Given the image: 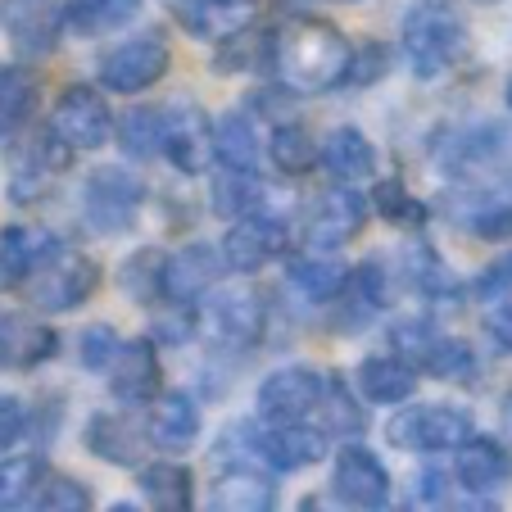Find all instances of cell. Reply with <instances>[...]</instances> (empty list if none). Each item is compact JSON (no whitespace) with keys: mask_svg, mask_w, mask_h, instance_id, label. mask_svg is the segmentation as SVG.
<instances>
[{"mask_svg":"<svg viewBox=\"0 0 512 512\" xmlns=\"http://www.w3.org/2000/svg\"><path fill=\"white\" fill-rule=\"evenodd\" d=\"M41 100V82L28 64H0V141L19 136L32 123Z\"/></svg>","mask_w":512,"mask_h":512,"instance_id":"obj_32","label":"cell"},{"mask_svg":"<svg viewBox=\"0 0 512 512\" xmlns=\"http://www.w3.org/2000/svg\"><path fill=\"white\" fill-rule=\"evenodd\" d=\"M168 5H173V19L200 41L227 37L232 28L250 23L259 10V0H168Z\"/></svg>","mask_w":512,"mask_h":512,"instance_id":"obj_27","label":"cell"},{"mask_svg":"<svg viewBox=\"0 0 512 512\" xmlns=\"http://www.w3.org/2000/svg\"><path fill=\"white\" fill-rule=\"evenodd\" d=\"M440 213L454 227H463L467 236H476V241L490 245L512 241V200H503L494 191H449L440 200Z\"/></svg>","mask_w":512,"mask_h":512,"instance_id":"obj_21","label":"cell"},{"mask_svg":"<svg viewBox=\"0 0 512 512\" xmlns=\"http://www.w3.org/2000/svg\"><path fill=\"white\" fill-rule=\"evenodd\" d=\"M23 435H28V404L5 390V395H0V454L19 445Z\"/></svg>","mask_w":512,"mask_h":512,"instance_id":"obj_49","label":"cell"},{"mask_svg":"<svg viewBox=\"0 0 512 512\" xmlns=\"http://www.w3.org/2000/svg\"><path fill=\"white\" fill-rule=\"evenodd\" d=\"M82 440H87V449L100 463H114V467H141L145 445H150V435L123 413H91Z\"/></svg>","mask_w":512,"mask_h":512,"instance_id":"obj_24","label":"cell"},{"mask_svg":"<svg viewBox=\"0 0 512 512\" xmlns=\"http://www.w3.org/2000/svg\"><path fill=\"white\" fill-rule=\"evenodd\" d=\"M363 227H368V200L358 191H349V182H340L309 204L304 241H309L313 250H340V245L358 241Z\"/></svg>","mask_w":512,"mask_h":512,"instance_id":"obj_15","label":"cell"},{"mask_svg":"<svg viewBox=\"0 0 512 512\" xmlns=\"http://www.w3.org/2000/svg\"><path fill=\"white\" fill-rule=\"evenodd\" d=\"M386 68H390L386 46L368 41L363 50H354V64H349V82H354V87H372V82L386 78Z\"/></svg>","mask_w":512,"mask_h":512,"instance_id":"obj_50","label":"cell"},{"mask_svg":"<svg viewBox=\"0 0 512 512\" xmlns=\"http://www.w3.org/2000/svg\"><path fill=\"white\" fill-rule=\"evenodd\" d=\"M96 286H100V263L82 250L59 245L19 290H28V304L37 313H73L96 295Z\"/></svg>","mask_w":512,"mask_h":512,"instance_id":"obj_5","label":"cell"},{"mask_svg":"<svg viewBox=\"0 0 512 512\" xmlns=\"http://www.w3.org/2000/svg\"><path fill=\"white\" fill-rule=\"evenodd\" d=\"M472 431V413H463L454 404H408L404 413L390 417L386 440L404 454H449Z\"/></svg>","mask_w":512,"mask_h":512,"instance_id":"obj_6","label":"cell"},{"mask_svg":"<svg viewBox=\"0 0 512 512\" xmlns=\"http://www.w3.org/2000/svg\"><path fill=\"white\" fill-rule=\"evenodd\" d=\"M399 55L417 82L445 78L467 59V23L454 0H413L399 23Z\"/></svg>","mask_w":512,"mask_h":512,"instance_id":"obj_2","label":"cell"},{"mask_svg":"<svg viewBox=\"0 0 512 512\" xmlns=\"http://www.w3.org/2000/svg\"><path fill=\"white\" fill-rule=\"evenodd\" d=\"M476 5H499V0H476Z\"/></svg>","mask_w":512,"mask_h":512,"instance_id":"obj_53","label":"cell"},{"mask_svg":"<svg viewBox=\"0 0 512 512\" xmlns=\"http://www.w3.org/2000/svg\"><path fill=\"white\" fill-rule=\"evenodd\" d=\"M286 245H290L286 218H281V213H268V209H254V213L232 218V227H227L218 250H223L227 272L254 277V272H263L268 263H277L281 254H286Z\"/></svg>","mask_w":512,"mask_h":512,"instance_id":"obj_9","label":"cell"},{"mask_svg":"<svg viewBox=\"0 0 512 512\" xmlns=\"http://www.w3.org/2000/svg\"><path fill=\"white\" fill-rule=\"evenodd\" d=\"M508 150H512V136L499 123H481V127H467V132L449 136L445 150H440V164L454 177H472V173L494 168Z\"/></svg>","mask_w":512,"mask_h":512,"instance_id":"obj_26","label":"cell"},{"mask_svg":"<svg viewBox=\"0 0 512 512\" xmlns=\"http://www.w3.org/2000/svg\"><path fill=\"white\" fill-rule=\"evenodd\" d=\"M358 395L368 404H408L417 395V372L399 354H368L358 363Z\"/></svg>","mask_w":512,"mask_h":512,"instance_id":"obj_31","label":"cell"},{"mask_svg":"<svg viewBox=\"0 0 512 512\" xmlns=\"http://www.w3.org/2000/svg\"><path fill=\"white\" fill-rule=\"evenodd\" d=\"M50 132L78 155V150H100L114 136V114L96 87H64L50 109Z\"/></svg>","mask_w":512,"mask_h":512,"instance_id":"obj_11","label":"cell"},{"mask_svg":"<svg viewBox=\"0 0 512 512\" xmlns=\"http://www.w3.org/2000/svg\"><path fill=\"white\" fill-rule=\"evenodd\" d=\"M213 164L259 168V132L245 114H223L213 123Z\"/></svg>","mask_w":512,"mask_h":512,"instance_id":"obj_42","label":"cell"},{"mask_svg":"<svg viewBox=\"0 0 512 512\" xmlns=\"http://www.w3.org/2000/svg\"><path fill=\"white\" fill-rule=\"evenodd\" d=\"M227 263H223V250L218 245H186V250L168 254L164 263V300L173 304H200L218 281H223Z\"/></svg>","mask_w":512,"mask_h":512,"instance_id":"obj_20","label":"cell"},{"mask_svg":"<svg viewBox=\"0 0 512 512\" xmlns=\"http://www.w3.org/2000/svg\"><path fill=\"white\" fill-rule=\"evenodd\" d=\"M164 159L186 177L213 168V118L195 100L164 105Z\"/></svg>","mask_w":512,"mask_h":512,"instance_id":"obj_12","label":"cell"},{"mask_svg":"<svg viewBox=\"0 0 512 512\" xmlns=\"http://www.w3.org/2000/svg\"><path fill=\"white\" fill-rule=\"evenodd\" d=\"M349 268L340 259H331V254H300V259L286 263V286L295 290V295H304L309 304H331L340 295V286H345Z\"/></svg>","mask_w":512,"mask_h":512,"instance_id":"obj_35","label":"cell"},{"mask_svg":"<svg viewBox=\"0 0 512 512\" xmlns=\"http://www.w3.org/2000/svg\"><path fill=\"white\" fill-rule=\"evenodd\" d=\"M318 164L336 182H363V177L377 173V145L368 141V132H358V127L345 123L318 145Z\"/></svg>","mask_w":512,"mask_h":512,"instance_id":"obj_29","label":"cell"},{"mask_svg":"<svg viewBox=\"0 0 512 512\" xmlns=\"http://www.w3.org/2000/svg\"><path fill=\"white\" fill-rule=\"evenodd\" d=\"M68 159H73V150H68V145L59 141L50 127L41 136L19 141V145H14V155H10V182H5L10 200L14 204L41 200V195L55 186V177L68 168Z\"/></svg>","mask_w":512,"mask_h":512,"instance_id":"obj_13","label":"cell"},{"mask_svg":"<svg viewBox=\"0 0 512 512\" xmlns=\"http://www.w3.org/2000/svg\"><path fill=\"white\" fill-rule=\"evenodd\" d=\"M118 150L136 164H150V159H164V109H132V114L118 123Z\"/></svg>","mask_w":512,"mask_h":512,"instance_id":"obj_40","label":"cell"},{"mask_svg":"<svg viewBox=\"0 0 512 512\" xmlns=\"http://www.w3.org/2000/svg\"><path fill=\"white\" fill-rule=\"evenodd\" d=\"M503 431L512 435V390H508V399H503Z\"/></svg>","mask_w":512,"mask_h":512,"instance_id":"obj_52","label":"cell"},{"mask_svg":"<svg viewBox=\"0 0 512 512\" xmlns=\"http://www.w3.org/2000/svg\"><path fill=\"white\" fill-rule=\"evenodd\" d=\"M59 349V331L28 313H5L0 318V368L5 372H32L50 363Z\"/></svg>","mask_w":512,"mask_h":512,"instance_id":"obj_23","label":"cell"},{"mask_svg":"<svg viewBox=\"0 0 512 512\" xmlns=\"http://www.w3.org/2000/svg\"><path fill=\"white\" fill-rule=\"evenodd\" d=\"M164 263L168 254L164 250H132L123 259V268H118V286H123V295L132 304H145V309H155V304H164Z\"/></svg>","mask_w":512,"mask_h":512,"instance_id":"obj_39","label":"cell"},{"mask_svg":"<svg viewBox=\"0 0 512 512\" xmlns=\"http://www.w3.org/2000/svg\"><path fill=\"white\" fill-rule=\"evenodd\" d=\"M485 336L494 340V349L512 354V300H503L499 309H490V318H485Z\"/></svg>","mask_w":512,"mask_h":512,"instance_id":"obj_51","label":"cell"},{"mask_svg":"<svg viewBox=\"0 0 512 512\" xmlns=\"http://www.w3.org/2000/svg\"><path fill=\"white\" fill-rule=\"evenodd\" d=\"M508 109H512V82H508Z\"/></svg>","mask_w":512,"mask_h":512,"instance_id":"obj_54","label":"cell"},{"mask_svg":"<svg viewBox=\"0 0 512 512\" xmlns=\"http://www.w3.org/2000/svg\"><path fill=\"white\" fill-rule=\"evenodd\" d=\"M150 422H145V435L159 454H191L200 445V431H204V413L195 404V395L186 390H159L150 399Z\"/></svg>","mask_w":512,"mask_h":512,"instance_id":"obj_19","label":"cell"},{"mask_svg":"<svg viewBox=\"0 0 512 512\" xmlns=\"http://www.w3.org/2000/svg\"><path fill=\"white\" fill-rule=\"evenodd\" d=\"M168 309L155 318V336L150 340H164V345H186V340L195 336V304H173V300H164Z\"/></svg>","mask_w":512,"mask_h":512,"instance_id":"obj_47","label":"cell"},{"mask_svg":"<svg viewBox=\"0 0 512 512\" xmlns=\"http://www.w3.org/2000/svg\"><path fill=\"white\" fill-rule=\"evenodd\" d=\"M0 28L19 59H46L64 37V0H0Z\"/></svg>","mask_w":512,"mask_h":512,"instance_id":"obj_14","label":"cell"},{"mask_svg":"<svg viewBox=\"0 0 512 512\" xmlns=\"http://www.w3.org/2000/svg\"><path fill=\"white\" fill-rule=\"evenodd\" d=\"M268 159H272V168H281L286 177H300L318 164V141L309 136L304 123L286 118V123H277L268 136Z\"/></svg>","mask_w":512,"mask_h":512,"instance_id":"obj_41","label":"cell"},{"mask_svg":"<svg viewBox=\"0 0 512 512\" xmlns=\"http://www.w3.org/2000/svg\"><path fill=\"white\" fill-rule=\"evenodd\" d=\"M41 476H46L41 454H5L0 458V512L32 508V494H37Z\"/></svg>","mask_w":512,"mask_h":512,"instance_id":"obj_43","label":"cell"},{"mask_svg":"<svg viewBox=\"0 0 512 512\" xmlns=\"http://www.w3.org/2000/svg\"><path fill=\"white\" fill-rule=\"evenodd\" d=\"M32 508L41 512H87L91 508V490L78 476H41L37 494H32Z\"/></svg>","mask_w":512,"mask_h":512,"instance_id":"obj_45","label":"cell"},{"mask_svg":"<svg viewBox=\"0 0 512 512\" xmlns=\"http://www.w3.org/2000/svg\"><path fill=\"white\" fill-rule=\"evenodd\" d=\"M109 377V395L118 404H150L164 390V368H159V349L150 336L136 340H118L114 358L105 363Z\"/></svg>","mask_w":512,"mask_h":512,"instance_id":"obj_16","label":"cell"},{"mask_svg":"<svg viewBox=\"0 0 512 512\" xmlns=\"http://www.w3.org/2000/svg\"><path fill=\"white\" fill-rule=\"evenodd\" d=\"M114 349H118V336H114L109 322H91V327L78 331V363L87 372H105V363L114 358Z\"/></svg>","mask_w":512,"mask_h":512,"instance_id":"obj_46","label":"cell"},{"mask_svg":"<svg viewBox=\"0 0 512 512\" xmlns=\"http://www.w3.org/2000/svg\"><path fill=\"white\" fill-rule=\"evenodd\" d=\"M349 64H354V46L331 19L318 14H300L286 28H277V55L272 68L281 73L295 96H322L349 82Z\"/></svg>","mask_w":512,"mask_h":512,"instance_id":"obj_1","label":"cell"},{"mask_svg":"<svg viewBox=\"0 0 512 512\" xmlns=\"http://www.w3.org/2000/svg\"><path fill=\"white\" fill-rule=\"evenodd\" d=\"M209 327L213 336H218V345L227 349H254L263 340V331H268V309H263V300L254 295V290L245 286H213L209 290Z\"/></svg>","mask_w":512,"mask_h":512,"instance_id":"obj_17","label":"cell"},{"mask_svg":"<svg viewBox=\"0 0 512 512\" xmlns=\"http://www.w3.org/2000/svg\"><path fill=\"white\" fill-rule=\"evenodd\" d=\"M472 295L476 300H485V304L490 300H512V250L499 254V259H494L490 268L472 281Z\"/></svg>","mask_w":512,"mask_h":512,"instance_id":"obj_48","label":"cell"},{"mask_svg":"<svg viewBox=\"0 0 512 512\" xmlns=\"http://www.w3.org/2000/svg\"><path fill=\"white\" fill-rule=\"evenodd\" d=\"M168 68H173L168 41L155 37V32H145V37L118 41L114 50H105L96 78H100V87L114 91V96H141V91H150L155 82H164Z\"/></svg>","mask_w":512,"mask_h":512,"instance_id":"obj_8","label":"cell"},{"mask_svg":"<svg viewBox=\"0 0 512 512\" xmlns=\"http://www.w3.org/2000/svg\"><path fill=\"white\" fill-rule=\"evenodd\" d=\"M272 55H277V28L241 23L227 37H218L213 73H263V68H272Z\"/></svg>","mask_w":512,"mask_h":512,"instance_id":"obj_30","label":"cell"},{"mask_svg":"<svg viewBox=\"0 0 512 512\" xmlns=\"http://www.w3.org/2000/svg\"><path fill=\"white\" fill-rule=\"evenodd\" d=\"M55 250H59V241L46 227H28V223L5 227V232H0V286L19 290Z\"/></svg>","mask_w":512,"mask_h":512,"instance_id":"obj_25","label":"cell"},{"mask_svg":"<svg viewBox=\"0 0 512 512\" xmlns=\"http://www.w3.org/2000/svg\"><path fill=\"white\" fill-rule=\"evenodd\" d=\"M331 499L354 512L390 508V472L368 445H345L331 458Z\"/></svg>","mask_w":512,"mask_h":512,"instance_id":"obj_10","label":"cell"},{"mask_svg":"<svg viewBox=\"0 0 512 512\" xmlns=\"http://www.w3.org/2000/svg\"><path fill=\"white\" fill-rule=\"evenodd\" d=\"M236 431H241V445L254 458H263L268 467H277V472L318 467L331 449V435L322 426L304 422V417H295V422H263L259 431L254 426H236Z\"/></svg>","mask_w":512,"mask_h":512,"instance_id":"obj_7","label":"cell"},{"mask_svg":"<svg viewBox=\"0 0 512 512\" xmlns=\"http://www.w3.org/2000/svg\"><path fill=\"white\" fill-rule=\"evenodd\" d=\"M209 503L218 512H272L277 508V481L254 467H227L209 485Z\"/></svg>","mask_w":512,"mask_h":512,"instance_id":"obj_28","label":"cell"},{"mask_svg":"<svg viewBox=\"0 0 512 512\" xmlns=\"http://www.w3.org/2000/svg\"><path fill=\"white\" fill-rule=\"evenodd\" d=\"M145 10V0H64V28L78 37L118 32Z\"/></svg>","mask_w":512,"mask_h":512,"instance_id":"obj_36","label":"cell"},{"mask_svg":"<svg viewBox=\"0 0 512 512\" xmlns=\"http://www.w3.org/2000/svg\"><path fill=\"white\" fill-rule=\"evenodd\" d=\"M313 413H322V431L327 435H358L363 422H368V413H363V395H358L340 372L322 377V395H318V408H313Z\"/></svg>","mask_w":512,"mask_h":512,"instance_id":"obj_37","label":"cell"},{"mask_svg":"<svg viewBox=\"0 0 512 512\" xmlns=\"http://www.w3.org/2000/svg\"><path fill=\"white\" fill-rule=\"evenodd\" d=\"M145 195H150L145 177H136L132 168L105 164L82 182V218L96 236H127L141 223Z\"/></svg>","mask_w":512,"mask_h":512,"instance_id":"obj_4","label":"cell"},{"mask_svg":"<svg viewBox=\"0 0 512 512\" xmlns=\"http://www.w3.org/2000/svg\"><path fill=\"white\" fill-rule=\"evenodd\" d=\"M209 204L218 218H241V213L263 209V182H259V168H232L223 164L218 177H213V191Z\"/></svg>","mask_w":512,"mask_h":512,"instance_id":"obj_38","label":"cell"},{"mask_svg":"<svg viewBox=\"0 0 512 512\" xmlns=\"http://www.w3.org/2000/svg\"><path fill=\"white\" fill-rule=\"evenodd\" d=\"M390 345L404 358L413 372L435 381H449V386H467V381L481 377V358L467 345L463 336H449L435 322L426 318H399L390 322Z\"/></svg>","mask_w":512,"mask_h":512,"instance_id":"obj_3","label":"cell"},{"mask_svg":"<svg viewBox=\"0 0 512 512\" xmlns=\"http://www.w3.org/2000/svg\"><path fill=\"white\" fill-rule=\"evenodd\" d=\"M318 395H322V372L290 363V368H277L272 377H263L259 395H254V413L263 422H295V417H309L318 408Z\"/></svg>","mask_w":512,"mask_h":512,"instance_id":"obj_18","label":"cell"},{"mask_svg":"<svg viewBox=\"0 0 512 512\" xmlns=\"http://www.w3.org/2000/svg\"><path fill=\"white\" fill-rule=\"evenodd\" d=\"M136 490L155 512H191L195 508V481L177 463H141L136 467Z\"/></svg>","mask_w":512,"mask_h":512,"instance_id":"obj_33","label":"cell"},{"mask_svg":"<svg viewBox=\"0 0 512 512\" xmlns=\"http://www.w3.org/2000/svg\"><path fill=\"white\" fill-rule=\"evenodd\" d=\"M372 213H381L395 227H422L426 223V204L408 191L399 177H377L372 182Z\"/></svg>","mask_w":512,"mask_h":512,"instance_id":"obj_44","label":"cell"},{"mask_svg":"<svg viewBox=\"0 0 512 512\" xmlns=\"http://www.w3.org/2000/svg\"><path fill=\"white\" fill-rule=\"evenodd\" d=\"M454 454H458L454 458L458 485H463L467 494H476V499H490V494H499L503 485L512 481V454L499 445V440H490V435L472 431Z\"/></svg>","mask_w":512,"mask_h":512,"instance_id":"obj_22","label":"cell"},{"mask_svg":"<svg viewBox=\"0 0 512 512\" xmlns=\"http://www.w3.org/2000/svg\"><path fill=\"white\" fill-rule=\"evenodd\" d=\"M399 272H404L408 290H417V295L431 300V304H458L463 300V281L440 263V254H435L431 245H413V250H404V268Z\"/></svg>","mask_w":512,"mask_h":512,"instance_id":"obj_34","label":"cell"}]
</instances>
